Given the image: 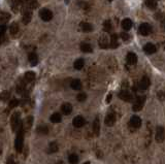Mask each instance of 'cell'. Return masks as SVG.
Returning <instances> with one entry per match:
<instances>
[{
    "label": "cell",
    "mask_w": 165,
    "mask_h": 164,
    "mask_svg": "<svg viewBox=\"0 0 165 164\" xmlns=\"http://www.w3.org/2000/svg\"><path fill=\"white\" fill-rule=\"evenodd\" d=\"M23 146H24V131L23 126L21 125L18 132H17L16 141H15V148H16L17 152L21 153L22 150H23Z\"/></svg>",
    "instance_id": "obj_1"
},
{
    "label": "cell",
    "mask_w": 165,
    "mask_h": 164,
    "mask_svg": "<svg viewBox=\"0 0 165 164\" xmlns=\"http://www.w3.org/2000/svg\"><path fill=\"white\" fill-rule=\"evenodd\" d=\"M145 96H138L136 97V99L134 100V103L132 105V111L133 112H139L142 109L145 102Z\"/></svg>",
    "instance_id": "obj_2"
},
{
    "label": "cell",
    "mask_w": 165,
    "mask_h": 164,
    "mask_svg": "<svg viewBox=\"0 0 165 164\" xmlns=\"http://www.w3.org/2000/svg\"><path fill=\"white\" fill-rule=\"evenodd\" d=\"M12 131H16L18 130V128H20V124H21V114L19 112L15 113L14 115L12 116Z\"/></svg>",
    "instance_id": "obj_3"
},
{
    "label": "cell",
    "mask_w": 165,
    "mask_h": 164,
    "mask_svg": "<svg viewBox=\"0 0 165 164\" xmlns=\"http://www.w3.org/2000/svg\"><path fill=\"white\" fill-rule=\"evenodd\" d=\"M39 17L42 21L45 22H49L53 19V12L47 8H41L39 10Z\"/></svg>",
    "instance_id": "obj_4"
},
{
    "label": "cell",
    "mask_w": 165,
    "mask_h": 164,
    "mask_svg": "<svg viewBox=\"0 0 165 164\" xmlns=\"http://www.w3.org/2000/svg\"><path fill=\"white\" fill-rule=\"evenodd\" d=\"M155 138L157 142H163L165 141V129L163 126H158L156 130Z\"/></svg>",
    "instance_id": "obj_5"
},
{
    "label": "cell",
    "mask_w": 165,
    "mask_h": 164,
    "mask_svg": "<svg viewBox=\"0 0 165 164\" xmlns=\"http://www.w3.org/2000/svg\"><path fill=\"white\" fill-rule=\"evenodd\" d=\"M151 30H152L151 26H150V24H147V23L140 24L139 28H138V32H139L142 36H147L150 33H151Z\"/></svg>",
    "instance_id": "obj_6"
},
{
    "label": "cell",
    "mask_w": 165,
    "mask_h": 164,
    "mask_svg": "<svg viewBox=\"0 0 165 164\" xmlns=\"http://www.w3.org/2000/svg\"><path fill=\"white\" fill-rule=\"evenodd\" d=\"M129 125L134 129H138L140 126H142V119H140L138 116H132L130 118L129 121Z\"/></svg>",
    "instance_id": "obj_7"
},
{
    "label": "cell",
    "mask_w": 165,
    "mask_h": 164,
    "mask_svg": "<svg viewBox=\"0 0 165 164\" xmlns=\"http://www.w3.org/2000/svg\"><path fill=\"white\" fill-rule=\"evenodd\" d=\"M119 97H120L122 100L126 101V102H131L133 100V95L130 93L129 91H126V90H123L119 93Z\"/></svg>",
    "instance_id": "obj_8"
},
{
    "label": "cell",
    "mask_w": 165,
    "mask_h": 164,
    "mask_svg": "<svg viewBox=\"0 0 165 164\" xmlns=\"http://www.w3.org/2000/svg\"><path fill=\"white\" fill-rule=\"evenodd\" d=\"M104 123L106 126H114L116 123V115L114 113H110L108 115H106L105 119H104Z\"/></svg>",
    "instance_id": "obj_9"
},
{
    "label": "cell",
    "mask_w": 165,
    "mask_h": 164,
    "mask_svg": "<svg viewBox=\"0 0 165 164\" xmlns=\"http://www.w3.org/2000/svg\"><path fill=\"white\" fill-rule=\"evenodd\" d=\"M98 44L101 49H107L110 44V42L108 40V37L106 35H101L98 39Z\"/></svg>",
    "instance_id": "obj_10"
},
{
    "label": "cell",
    "mask_w": 165,
    "mask_h": 164,
    "mask_svg": "<svg viewBox=\"0 0 165 164\" xmlns=\"http://www.w3.org/2000/svg\"><path fill=\"white\" fill-rule=\"evenodd\" d=\"M150 85H151V81H150L149 77H147V75L142 77V79H140V82H139V89L147 90V88L150 87Z\"/></svg>",
    "instance_id": "obj_11"
},
{
    "label": "cell",
    "mask_w": 165,
    "mask_h": 164,
    "mask_svg": "<svg viewBox=\"0 0 165 164\" xmlns=\"http://www.w3.org/2000/svg\"><path fill=\"white\" fill-rule=\"evenodd\" d=\"M85 123H86V121H85V119L82 116H77V117H74L72 121V125L75 128H81V127L85 125Z\"/></svg>",
    "instance_id": "obj_12"
},
{
    "label": "cell",
    "mask_w": 165,
    "mask_h": 164,
    "mask_svg": "<svg viewBox=\"0 0 165 164\" xmlns=\"http://www.w3.org/2000/svg\"><path fill=\"white\" fill-rule=\"evenodd\" d=\"M126 61L130 65H134V64L137 63V56L134 53H128L127 57H126Z\"/></svg>",
    "instance_id": "obj_13"
},
{
    "label": "cell",
    "mask_w": 165,
    "mask_h": 164,
    "mask_svg": "<svg viewBox=\"0 0 165 164\" xmlns=\"http://www.w3.org/2000/svg\"><path fill=\"white\" fill-rule=\"evenodd\" d=\"M92 128H93V132L95 133V135L98 136L99 133H100V121H99L98 117L95 118L94 122H93V125H92Z\"/></svg>",
    "instance_id": "obj_14"
},
{
    "label": "cell",
    "mask_w": 165,
    "mask_h": 164,
    "mask_svg": "<svg viewBox=\"0 0 165 164\" xmlns=\"http://www.w3.org/2000/svg\"><path fill=\"white\" fill-rule=\"evenodd\" d=\"M144 51L147 54H149V55H152V54H155L156 53L157 49H156L155 44H151V42H149V44H147L144 47Z\"/></svg>",
    "instance_id": "obj_15"
},
{
    "label": "cell",
    "mask_w": 165,
    "mask_h": 164,
    "mask_svg": "<svg viewBox=\"0 0 165 164\" xmlns=\"http://www.w3.org/2000/svg\"><path fill=\"white\" fill-rule=\"evenodd\" d=\"M61 112L64 114V115H70L71 112H72V105L68 102L63 103L62 106H61Z\"/></svg>",
    "instance_id": "obj_16"
},
{
    "label": "cell",
    "mask_w": 165,
    "mask_h": 164,
    "mask_svg": "<svg viewBox=\"0 0 165 164\" xmlns=\"http://www.w3.org/2000/svg\"><path fill=\"white\" fill-rule=\"evenodd\" d=\"M80 27H81V30L84 32H91L93 30V25L90 23L87 22H82L80 24Z\"/></svg>",
    "instance_id": "obj_17"
},
{
    "label": "cell",
    "mask_w": 165,
    "mask_h": 164,
    "mask_svg": "<svg viewBox=\"0 0 165 164\" xmlns=\"http://www.w3.org/2000/svg\"><path fill=\"white\" fill-rule=\"evenodd\" d=\"M26 5L29 10H33L38 7V2L36 0H26Z\"/></svg>",
    "instance_id": "obj_18"
},
{
    "label": "cell",
    "mask_w": 165,
    "mask_h": 164,
    "mask_svg": "<svg viewBox=\"0 0 165 164\" xmlns=\"http://www.w3.org/2000/svg\"><path fill=\"white\" fill-rule=\"evenodd\" d=\"M28 60H29L30 64L32 66H35L38 63V57L36 55V53H30L29 56H28Z\"/></svg>",
    "instance_id": "obj_19"
},
{
    "label": "cell",
    "mask_w": 165,
    "mask_h": 164,
    "mask_svg": "<svg viewBox=\"0 0 165 164\" xmlns=\"http://www.w3.org/2000/svg\"><path fill=\"white\" fill-rule=\"evenodd\" d=\"M32 19V10L27 9L23 15V23L24 24H29Z\"/></svg>",
    "instance_id": "obj_20"
},
{
    "label": "cell",
    "mask_w": 165,
    "mask_h": 164,
    "mask_svg": "<svg viewBox=\"0 0 165 164\" xmlns=\"http://www.w3.org/2000/svg\"><path fill=\"white\" fill-rule=\"evenodd\" d=\"M35 77H36L35 72H33V71H27L25 73V75H24V79H25L26 82L30 83V82H33L35 79Z\"/></svg>",
    "instance_id": "obj_21"
},
{
    "label": "cell",
    "mask_w": 165,
    "mask_h": 164,
    "mask_svg": "<svg viewBox=\"0 0 165 164\" xmlns=\"http://www.w3.org/2000/svg\"><path fill=\"white\" fill-rule=\"evenodd\" d=\"M119 46V42H118V34H112L110 36V47L112 49H116Z\"/></svg>",
    "instance_id": "obj_22"
},
{
    "label": "cell",
    "mask_w": 165,
    "mask_h": 164,
    "mask_svg": "<svg viewBox=\"0 0 165 164\" xmlns=\"http://www.w3.org/2000/svg\"><path fill=\"white\" fill-rule=\"evenodd\" d=\"M70 87L72 88L73 90H81L82 89V82L77 79H72L70 83Z\"/></svg>",
    "instance_id": "obj_23"
},
{
    "label": "cell",
    "mask_w": 165,
    "mask_h": 164,
    "mask_svg": "<svg viewBox=\"0 0 165 164\" xmlns=\"http://www.w3.org/2000/svg\"><path fill=\"white\" fill-rule=\"evenodd\" d=\"M84 65H85V61H84V59H82V58H80V59L75 60L74 63H73V67H74L77 70H81V69H82Z\"/></svg>",
    "instance_id": "obj_24"
},
{
    "label": "cell",
    "mask_w": 165,
    "mask_h": 164,
    "mask_svg": "<svg viewBox=\"0 0 165 164\" xmlns=\"http://www.w3.org/2000/svg\"><path fill=\"white\" fill-rule=\"evenodd\" d=\"M81 51L84 53H92L93 47L90 44H86V42H82L81 44Z\"/></svg>",
    "instance_id": "obj_25"
},
{
    "label": "cell",
    "mask_w": 165,
    "mask_h": 164,
    "mask_svg": "<svg viewBox=\"0 0 165 164\" xmlns=\"http://www.w3.org/2000/svg\"><path fill=\"white\" fill-rule=\"evenodd\" d=\"M131 27H132V21L130 20V19H125V20H123L122 28L124 30H126V31H129V30L131 29Z\"/></svg>",
    "instance_id": "obj_26"
},
{
    "label": "cell",
    "mask_w": 165,
    "mask_h": 164,
    "mask_svg": "<svg viewBox=\"0 0 165 164\" xmlns=\"http://www.w3.org/2000/svg\"><path fill=\"white\" fill-rule=\"evenodd\" d=\"M10 20V15L8 12H0V23H6Z\"/></svg>",
    "instance_id": "obj_27"
},
{
    "label": "cell",
    "mask_w": 165,
    "mask_h": 164,
    "mask_svg": "<svg viewBox=\"0 0 165 164\" xmlns=\"http://www.w3.org/2000/svg\"><path fill=\"white\" fill-rule=\"evenodd\" d=\"M50 120H51V122H53V123H60L61 122V120H62V117L59 113H55L51 116Z\"/></svg>",
    "instance_id": "obj_28"
},
{
    "label": "cell",
    "mask_w": 165,
    "mask_h": 164,
    "mask_svg": "<svg viewBox=\"0 0 165 164\" xmlns=\"http://www.w3.org/2000/svg\"><path fill=\"white\" fill-rule=\"evenodd\" d=\"M145 5H147L150 9H156L158 4L156 0H145Z\"/></svg>",
    "instance_id": "obj_29"
},
{
    "label": "cell",
    "mask_w": 165,
    "mask_h": 164,
    "mask_svg": "<svg viewBox=\"0 0 165 164\" xmlns=\"http://www.w3.org/2000/svg\"><path fill=\"white\" fill-rule=\"evenodd\" d=\"M36 131H37L38 134L45 135V134H47V132H49V128H47L45 125H41V126H38L37 127Z\"/></svg>",
    "instance_id": "obj_30"
},
{
    "label": "cell",
    "mask_w": 165,
    "mask_h": 164,
    "mask_svg": "<svg viewBox=\"0 0 165 164\" xmlns=\"http://www.w3.org/2000/svg\"><path fill=\"white\" fill-rule=\"evenodd\" d=\"M9 32L12 35H16L19 32V25L18 23H12V25L9 26Z\"/></svg>",
    "instance_id": "obj_31"
},
{
    "label": "cell",
    "mask_w": 165,
    "mask_h": 164,
    "mask_svg": "<svg viewBox=\"0 0 165 164\" xmlns=\"http://www.w3.org/2000/svg\"><path fill=\"white\" fill-rule=\"evenodd\" d=\"M103 30L105 32H110L112 30V22H110V20L104 21V23H103Z\"/></svg>",
    "instance_id": "obj_32"
},
{
    "label": "cell",
    "mask_w": 165,
    "mask_h": 164,
    "mask_svg": "<svg viewBox=\"0 0 165 164\" xmlns=\"http://www.w3.org/2000/svg\"><path fill=\"white\" fill-rule=\"evenodd\" d=\"M58 150H59V147H58L57 142L53 141L49 144V152L50 153H56V152H58Z\"/></svg>",
    "instance_id": "obj_33"
},
{
    "label": "cell",
    "mask_w": 165,
    "mask_h": 164,
    "mask_svg": "<svg viewBox=\"0 0 165 164\" xmlns=\"http://www.w3.org/2000/svg\"><path fill=\"white\" fill-rule=\"evenodd\" d=\"M68 161L70 164H77V162H79V156L77 154H70L68 157Z\"/></svg>",
    "instance_id": "obj_34"
},
{
    "label": "cell",
    "mask_w": 165,
    "mask_h": 164,
    "mask_svg": "<svg viewBox=\"0 0 165 164\" xmlns=\"http://www.w3.org/2000/svg\"><path fill=\"white\" fill-rule=\"evenodd\" d=\"M21 4V0H15L12 3V9L14 12H19V6Z\"/></svg>",
    "instance_id": "obj_35"
},
{
    "label": "cell",
    "mask_w": 165,
    "mask_h": 164,
    "mask_svg": "<svg viewBox=\"0 0 165 164\" xmlns=\"http://www.w3.org/2000/svg\"><path fill=\"white\" fill-rule=\"evenodd\" d=\"M9 96H10V93L8 91H3L2 93H0V99L2 101H7Z\"/></svg>",
    "instance_id": "obj_36"
},
{
    "label": "cell",
    "mask_w": 165,
    "mask_h": 164,
    "mask_svg": "<svg viewBox=\"0 0 165 164\" xmlns=\"http://www.w3.org/2000/svg\"><path fill=\"white\" fill-rule=\"evenodd\" d=\"M154 18H155L156 20H158V21H164L165 20V15L162 14V12H157V14H155Z\"/></svg>",
    "instance_id": "obj_37"
},
{
    "label": "cell",
    "mask_w": 165,
    "mask_h": 164,
    "mask_svg": "<svg viewBox=\"0 0 165 164\" xmlns=\"http://www.w3.org/2000/svg\"><path fill=\"white\" fill-rule=\"evenodd\" d=\"M77 101H80V102H84V101L87 99V95L85 93H80V94H77Z\"/></svg>",
    "instance_id": "obj_38"
},
{
    "label": "cell",
    "mask_w": 165,
    "mask_h": 164,
    "mask_svg": "<svg viewBox=\"0 0 165 164\" xmlns=\"http://www.w3.org/2000/svg\"><path fill=\"white\" fill-rule=\"evenodd\" d=\"M19 103H20V101H19L18 99H12L9 102V109H14V107L18 106Z\"/></svg>",
    "instance_id": "obj_39"
},
{
    "label": "cell",
    "mask_w": 165,
    "mask_h": 164,
    "mask_svg": "<svg viewBox=\"0 0 165 164\" xmlns=\"http://www.w3.org/2000/svg\"><path fill=\"white\" fill-rule=\"evenodd\" d=\"M120 36L124 42H127V40H129V38H130V35L127 33V32H122V33L120 34Z\"/></svg>",
    "instance_id": "obj_40"
},
{
    "label": "cell",
    "mask_w": 165,
    "mask_h": 164,
    "mask_svg": "<svg viewBox=\"0 0 165 164\" xmlns=\"http://www.w3.org/2000/svg\"><path fill=\"white\" fill-rule=\"evenodd\" d=\"M5 32H6V26L5 25H0V37H2Z\"/></svg>",
    "instance_id": "obj_41"
},
{
    "label": "cell",
    "mask_w": 165,
    "mask_h": 164,
    "mask_svg": "<svg viewBox=\"0 0 165 164\" xmlns=\"http://www.w3.org/2000/svg\"><path fill=\"white\" fill-rule=\"evenodd\" d=\"M80 5H82V7L84 8V9H89V6L87 5L86 2H80Z\"/></svg>",
    "instance_id": "obj_42"
},
{
    "label": "cell",
    "mask_w": 165,
    "mask_h": 164,
    "mask_svg": "<svg viewBox=\"0 0 165 164\" xmlns=\"http://www.w3.org/2000/svg\"><path fill=\"white\" fill-rule=\"evenodd\" d=\"M112 94H108L107 95V97H106V103H110V100H112Z\"/></svg>",
    "instance_id": "obj_43"
},
{
    "label": "cell",
    "mask_w": 165,
    "mask_h": 164,
    "mask_svg": "<svg viewBox=\"0 0 165 164\" xmlns=\"http://www.w3.org/2000/svg\"><path fill=\"white\" fill-rule=\"evenodd\" d=\"M7 164H16V163H15V161L12 160V158L10 157V158L7 159Z\"/></svg>",
    "instance_id": "obj_44"
},
{
    "label": "cell",
    "mask_w": 165,
    "mask_h": 164,
    "mask_svg": "<svg viewBox=\"0 0 165 164\" xmlns=\"http://www.w3.org/2000/svg\"><path fill=\"white\" fill-rule=\"evenodd\" d=\"M161 27H162V29H163L164 31H165V20H164V21H162V23H161Z\"/></svg>",
    "instance_id": "obj_45"
},
{
    "label": "cell",
    "mask_w": 165,
    "mask_h": 164,
    "mask_svg": "<svg viewBox=\"0 0 165 164\" xmlns=\"http://www.w3.org/2000/svg\"><path fill=\"white\" fill-rule=\"evenodd\" d=\"M1 153H2V149H1V147H0V155H1Z\"/></svg>",
    "instance_id": "obj_46"
},
{
    "label": "cell",
    "mask_w": 165,
    "mask_h": 164,
    "mask_svg": "<svg viewBox=\"0 0 165 164\" xmlns=\"http://www.w3.org/2000/svg\"><path fill=\"white\" fill-rule=\"evenodd\" d=\"M108 1H112V0H108Z\"/></svg>",
    "instance_id": "obj_47"
},
{
    "label": "cell",
    "mask_w": 165,
    "mask_h": 164,
    "mask_svg": "<svg viewBox=\"0 0 165 164\" xmlns=\"http://www.w3.org/2000/svg\"><path fill=\"white\" fill-rule=\"evenodd\" d=\"M25 1H26V0H25Z\"/></svg>",
    "instance_id": "obj_48"
}]
</instances>
